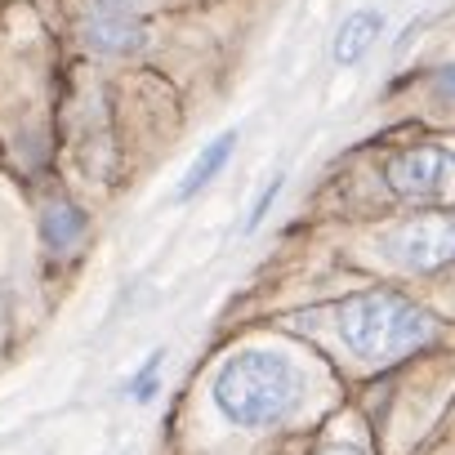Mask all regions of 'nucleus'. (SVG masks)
<instances>
[{
    "instance_id": "nucleus-10",
    "label": "nucleus",
    "mask_w": 455,
    "mask_h": 455,
    "mask_svg": "<svg viewBox=\"0 0 455 455\" xmlns=\"http://www.w3.org/2000/svg\"><path fill=\"white\" fill-rule=\"evenodd\" d=\"M282 183H286L282 174H273V179L264 183V192L255 196V205H251V214H246V233H255V228L264 223V214H268V205L277 201V192H282Z\"/></svg>"
},
{
    "instance_id": "nucleus-9",
    "label": "nucleus",
    "mask_w": 455,
    "mask_h": 455,
    "mask_svg": "<svg viewBox=\"0 0 455 455\" xmlns=\"http://www.w3.org/2000/svg\"><path fill=\"white\" fill-rule=\"evenodd\" d=\"M161 362H165V353L156 348V353L143 362V371L130 379V393H134V402H148V397L156 393V371H161Z\"/></svg>"
},
{
    "instance_id": "nucleus-7",
    "label": "nucleus",
    "mask_w": 455,
    "mask_h": 455,
    "mask_svg": "<svg viewBox=\"0 0 455 455\" xmlns=\"http://www.w3.org/2000/svg\"><path fill=\"white\" fill-rule=\"evenodd\" d=\"M233 148H237V130H223V134H219L214 143H205V148H201V156H196V161L188 165L183 183L174 188V196H179V201L196 196V192H201V188H205V183H210V179H214V174H219V170L228 165V156H233Z\"/></svg>"
},
{
    "instance_id": "nucleus-4",
    "label": "nucleus",
    "mask_w": 455,
    "mask_h": 455,
    "mask_svg": "<svg viewBox=\"0 0 455 455\" xmlns=\"http://www.w3.org/2000/svg\"><path fill=\"white\" fill-rule=\"evenodd\" d=\"M85 45L108 59H130L148 45V0H85Z\"/></svg>"
},
{
    "instance_id": "nucleus-5",
    "label": "nucleus",
    "mask_w": 455,
    "mask_h": 455,
    "mask_svg": "<svg viewBox=\"0 0 455 455\" xmlns=\"http://www.w3.org/2000/svg\"><path fill=\"white\" fill-rule=\"evenodd\" d=\"M384 183L402 201H437L455 188V152L442 143H419L393 152L384 165Z\"/></svg>"
},
{
    "instance_id": "nucleus-3",
    "label": "nucleus",
    "mask_w": 455,
    "mask_h": 455,
    "mask_svg": "<svg viewBox=\"0 0 455 455\" xmlns=\"http://www.w3.org/2000/svg\"><path fill=\"white\" fill-rule=\"evenodd\" d=\"M379 255L402 273H437L455 264V214H415L379 233Z\"/></svg>"
},
{
    "instance_id": "nucleus-8",
    "label": "nucleus",
    "mask_w": 455,
    "mask_h": 455,
    "mask_svg": "<svg viewBox=\"0 0 455 455\" xmlns=\"http://www.w3.org/2000/svg\"><path fill=\"white\" fill-rule=\"evenodd\" d=\"M85 214H81V205H72V201H50L45 205V214H41V237H45V246L50 251H72L81 237H85Z\"/></svg>"
},
{
    "instance_id": "nucleus-6",
    "label": "nucleus",
    "mask_w": 455,
    "mask_h": 455,
    "mask_svg": "<svg viewBox=\"0 0 455 455\" xmlns=\"http://www.w3.org/2000/svg\"><path fill=\"white\" fill-rule=\"evenodd\" d=\"M384 32V14H375V10H357V14H348L344 23H339V32H335V45H331V59L335 63H357L371 45H375V36Z\"/></svg>"
},
{
    "instance_id": "nucleus-1",
    "label": "nucleus",
    "mask_w": 455,
    "mask_h": 455,
    "mask_svg": "<svg viewBox=\"0 0 455 455\" xmlns=\"http://www.w3.org/2000/svg\"><path fill=\"white\" fill-rule=\"evenodd\" d=\"M210 397H214V406L228 424L273 428V424L291 419V411L299 406L304 379H299L291 357L268 353V348H242L219 366Z\"/></svg>"
},
{
    "instance_id": "nucleus-11",
    "label": "nucleus",
    "mask_w": 455,
    "mask_h": 455,
    "mask_svg": "<svg viewBox=\"0 0 455 455\" xmlns=\"http://www.w3.org/2000/svg\"><path fill=\"white\" fill-rule=\"evenodd\" d=\"M433 99L455 103V63H451V68H442V72L433 76Z\"/></svg>"
},
{
    "instance_id": "nucleus-12",
    "label": "nucleus",
    "mask_w": 455,
    "mask_h": 455,
    "mask_svg": "<svg viewBox=\"0 0 455 455\" xmlns=\"http://www.w3.org/2000/svg\"><path fill=\"white\" fill-rule=\"evenodd\" d=\"M322 455H362V451H357V446H326Z\"/></svg>"
},
{
    "instance_id": "nucleus-2",
    "label": "nucleus",
    "mask_w": 455,
    "mask_h": 455,
    "mask_svg": "<svg viewBox=\"0 0 455 455\" xmlns=\"http://www.w3.org/2000/svg\"><path fill=\"white\" fill-rule=\"evenodd\" d=\"M335 331L357 362L379 366V362H397L402 353L419 348L433 335V317L393 291H366L339 304Z\"/></svg>"
},
{
    "instance_id": "nucleus-13",
    "label": "nucleus",
    "mask_w": 455,
    "mask_h": 455,
    "mask_svg": "<svg viewBox=\"0 0 455 455\" xmlns=\"http://www.w3.org/2000/svg\"><path fill=\"white\" fill-rule=\"evenodd\" d=\"M0 331H5V299H0Z\"/></svg>"
}]
</instances>
